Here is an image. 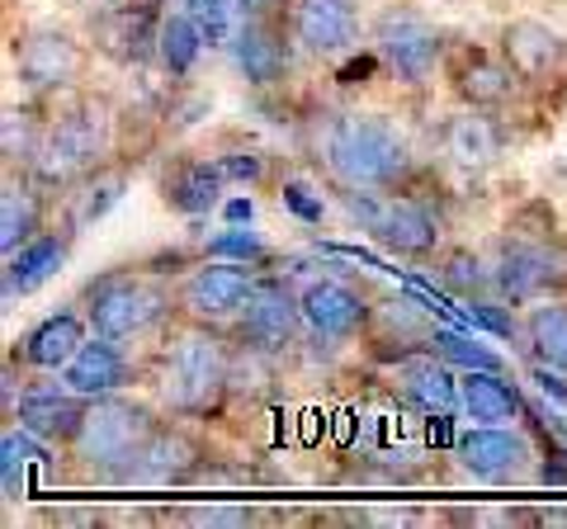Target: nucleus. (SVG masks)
Returning <instances> with one entry per match:
<instances>
[{
    "mask_svg": "<svg viewBox=\"0 0 567 529\" xmlns=\"http://www.w3.org/2000/svg\"><path fill=\"white\" fill-rule=\"evenodd\" d=\"M85 72H91V48L71 29L58 24H33L14 39V76L29 100H62L76 95Z\"/></svg>",
    "mask_w": 567,
    "mask_h": 529,
    "instance_id": "obj_9",
    "label": "nucleus"
},
{
    "mask_svg": "<svg viewBox=\"0 0 567 529\" xmlns=\"http://www.w3.org/2000/svg\"><path fill=\"white\" fill-rule=\"evenodd\" d=\"M162 416H166L162 407H152V402H142V397H123V393L91 397L76 439L66 445V458L95 483H123L137 449L162 426Z\"/></svg>",
    "mask_w": 567,
    "mask_h": 529,
    "instance_id": "obj_5",
    "label": "nucleus"
},
{
    "mask_svg": "<svg viewBox=\"0 0 567 529\" xmlns=\"http://www.w3.org/2000/svg\"><path fill=\"white\" fill-rule=\"evenodd\" d=\"M492 293L502 303L529 308L539 298H563L567 293V241L554 237H529V232H506L492 241Z\"/></svg>",
    "mask_w": 567,
    "mask_h": 529,
    "instance_id": "obj_6",
    "label": "nucleus"
},
{
    "mask_svg": "<svg viewBox=\"0 0 567 529\" xmlns=\"http://www.w3.org/2000/svg\"><path fill=\"white\" fill-rule=\"evenodd\" d=\"M204 48H208L204 29L194 24V14H189L185 6H181V10H166V14H162V33H156V62H162V72H166L171 81L189 76L194 66H199Z\"/></svg>",
    "mask_w": 567,
    "mask_h": 529,
    "instance_id": "obj_32",
    "label": "nucleus"
},
{
    "mask_svg": "<svg viewBox=\"0 0 567 529\" xmlns=\"http://www.w3.org/2000/svg\"><path fill=\"white\" fill-rule=\"evenodd\" d=\"M241 6V20H284L289 0H237Z\"/></svg>",
    "mask_w": 567,
    "mask_h": 529,
    "instance_id": "obj_39",
    "label": "nucleus"
},
{
    "mask_svg": "<svg viewBox=\"0 0 567 529\" xmlns=\"http://www.w3.org/2000/svg\"><path fill=\"white\" fill-rule=\"evenodd\" d=\"M393 393L402 402H412L416 412H431V416H445L458 407V378L450 374V364L435 355V350H412V355H398L393 369Z\"/></svg>",
    "mask_w": 567,
    "mask_h": 529,
    "instance_id": "obj_25",
    "label": "nucleus"
},
{
    "mask_svg": "<svg viewBox=\"0 0 567 529\" xmlns=\"http://www.w3.org/2000/svg\"><path fill=\"white\" fill-rule=\"evenodd\" d=\"M450 33L440 29L435 20H425L421 10L412 6H388L374 14V24H369V43H374V58L388 66V76L412 85H431L435 72H445L450 62Z\"/></svg>",
    "mask_w": 567,
    "mask_h": 529,
    "instance_id": "obj_7",
    "label": "nucleus"
},
{
    "mask_svg": "<svg viewBox=\"0 0 567 529\" xmlns=\"http://www.w3.org/2000/svg\"><path fill=\"white\" fill-rule=\"evenodd\" d=\"M185 10L194 14V24L204 29L208 48H227L233 43V33H237V24H241L237 0H185Z\"/></svg>",
    "mask_w": 567,
    "mask_h": 529,
    "instance_id": "obj_35",
    "label": "nucleus"
},
{
    "mask_svg": "<svg viewBox=\"0 0 567 529\" xmlns=\"http://www.w3.org/2000/svg\"><path fill=\"white\" fill-rule=\"evenodd\" d=\"M76 308L85 312L95 336L133 345L162 336L175 322V284L152 270H100L81 284Z\"/></svg>",
    "mask_w": 567,
    "mask_h": 529,
    "instance_id": "obj_4",
    "label": "nucleus"
},
{
    "mask_svg": "<svg viewBox=\"0 0 567 529\" xmlns=\"http://www.w3.org/2000/svg\"><path fill=\"white\" fill-rule=\"evenodd\" d=\"M312 166L341 194H393L416 180V152L383 114L327 110L308 128Z\"/></svg>",
    "mask_w": 567,
    "mask_h": 529,
    "instance_id": "obj_1",
    "label": "nucleus"
},
{
    "mask_svg": "<svg viewBox=\"0 0 567 529\" xmlns=\"http://www.w3.org/2000/svg\"><path fill=\"white\" fill-rule=\"evenodd\" d=\"M52 114L43 110V100L29 104H6V118H0V156H6V170H33L43 152Z\"/></svg>",
    "mask_w": 567,
    "mask_h": 529,
    "instance_id": "obj_31",
    "label": "nucleus"
},
{
    "mask_svg": "<svg viewBox=\"0 0 567 529\" xmlns=\"http://www.w3.org/2000/svg\"><path fill=\"white\" fill-rule=\"evenodd\" d=\"M346 204L354 208V218L369 227V237L402 260H431L440 251V241H445V218L435 214L431 199H421L412 189L346 194Z\"/></svg>",
    "mask_w": 567,
    "mask_h": 529,
    "instance_id": "obj_8",
    "label": "nucleus"
},
{
    "mask_svg": "<svg viewBox=\"0 0 567 529\" xmlns=\"http://www.w3.org/2000/svg\"><path fill=\"white\" fill-rule=\"evenodd\" d=\"M52 214H58V199L29 170H6V185H0V251L10 256L24 241L48 232Z\"/></svg>",
    "mask_w": 567,
    "mask_h": 529,
    "instance_id": "obj_24",
    "label": "nucleus"
},
{
    "mask_svg": "<svg viewBox=\"0 0 567 529\" xmlns=\"http://www.w3.org/2000/svg\"><path fill=\"white\" fill-rule=\"evenodd\" d=\"M162 0H104L91 39L104 58H114L123 66L152 62L156 58V33H162Z\"/></svg>",
    "mask_w": 567,
    "mask_h": 529,
    "instance_id": "obj_16",
    "label": "nucleus"
},
{
    "mask_svg": "<svg viewBox=\"0 0 567 529\" xmlns=\"http://www.w3.org/2000/svg\"><path fill=\"white\" fill-rule=\"evenodd\" d=\"M431 350L445 364H464V369H502V360L492 355V350H483V345H473V341H464V336H454V331H440L435 326V336H431Z\"/></svg>",
    "mask_w": 567,
    "mask_h": 529,
    "instance_id": "obj_36",
    "label": "nucleus"
},
{
    "mask_svg": "<svg viewBox=\"0 0 567 529\" xmlns=\"http://www.w3.org/2000/svg\"><path fill=\"white\" fill-rule=\"evenodd\" d=\"M85 407H91V397L71 393V387L58 378V383H24L20 387V402H14V416H20V431H29L33 439H43V445H71L85 421Z\"/></svg>",
    "mask_w": 567,
    "mask_h": 529,
    "instance_id": "obj_20",
    "label": "nucleus"
},
{
    "mask_svg": "<svg viewBox=\"0 0 567 529\" xmlns=\"http://www.w3.org/2000/svg\"><path fill=\"white\" fill-rule=\"evenodd\" d=\"M303 298L298 289H289L284 279H260L256 293L246 298L241 317L227 331H233V341L246 345V350H260V355H284V350H293L298 336H303Z\"/></svg>",
    "mask_w": 567,
    "mask_h": 529,
    "instance_id": "obj_11",
    "label": "nucleus"
},
{
    "mask_svg": "<svg viewBox=\"0 0 567 529\" xmlns=\"http://www.w3.org/2000/svg\"><path fill=\"white\" fill-rule=\"evenodd\" d=\"M458 407H464L473 426H511V421L525 416L520 387L502 369H464V378H458Z\"/></svg>",
    "mask_w": 567,
    "mask_h": 529,
    "instance_id": "obj_27",
    "label": "nucleus"
},
{
    "mask_svg": "<svg viewBox=\"0 0 567 529\" xmlns=\"http://www.w3.org/2000/svg\"><path fill=\"white\" fill-rule=\"evenodd\" d=\"M227 185H233V180H227V170H223L218 156H175V162H166L162 180H156V189H162V204L171 208V214H181V218L213 214V208L223 204Z\"/></svg>",
    "mask_w": 567,
    "mask_h": 529,
    "instance_id": "obj_22",
    "label": "nucleus"
},
{
    "mask_svg": "<svg viewBox=\"0 0 567 529\" xmlns=\"http://www.w3.org/2000/svg\"><path fill=\"white\" fill-rule=\"evenodd\" d=\"M284 29L298 43L303 58H341L360 43V6L354 0H289L284 10Z\"/></svg>",
    "mask_w": 567,
    "mask_h": 529,
    "instance_id": "obj_15",
    "label": "nucleus"
},
{
    "mask_svg": "<svg viewBox=\"0 0 567 529\" xmlns=\"http://www.w3.org/2000/svg\"><path fill=\"white\" fill-rule=\"evenodd\" d=\"M440 284H445L450 293L458 298H477L492 289V264L483 256L473 251H450L445 260H440Z\"/></svg>",
    "mask_w": 567,
    "mask_h": 529,
    "instance_id": "obj_34",
    "label": "nucleus"
},
{
    "mask_svg": "<svg viewBox=\"0 0 567 529\" xmlns=\"http://www.w3.org/2000/svg\"><path fill=\"white\" fill-rule=\"evenodd\" d=\"M114 147H118V110H114V100L76 91L62 110H52L43 152H39V162H33L29 175L52 194V199H62L71 185H81L85 175L110 166Z\"/></svg>",
    "mask_w": 567,
    "mask_h": 529,
    "instance_id": "obj_3",
    "label": "nucleus"
},
{
    "mask_svg": "<svg viewBox=\"0 0 567 529\" xmlns=\"http://www.w3.org/2000/svg\"><path fill=\"white\" fill-rule=\"evenodd\" d=\"M123 189H128V170H123L118 162H110V166H100L95 175H85L81 185H71L62 199H58V214H52V222L62 218V227L66 232H85L91 222H100L110 208L123 199Z\"/></svg>",
    "mask_w": 567,
    "mask_h": 529,
    "instance_id": "obj_28",
    "label": "nucleus"
},
{
    "mask_svg": "<svg viewBox=\"0 0 567 529\" xmlns=\"http://www.w3.org/2000/svg\"><path fill=\"white\" fill-rule=\"evenodd\" d=\"M502 58L516 66V76L525 91H548V85H563L567 81V39L544 24V20H511L502 24Z\"/></svg>",
    "mask_w": 567,
    "mask_h": 529,
    "instance_id": "obj_18",
    "label": "nucleus"
},
{
    "mask_svg": "<svg viewBox=\"0 0 567 529\" xmlns=\"http://www.w3.org/2000/svg\"><path fill=\"white\" fill-rule=\"evenodd\" d=\"M58 378L81 397H104V393H123V387H133L142 378V364L128 355V345L123 341L95 336L91 331V341L76 350V360H71Z\"/></svg>",
    "mask_w": 567,
    "mask_h": 529,
    "instance_id": "obj_23",
    "label": "nucleus"
},
{
    "mask_svg": "<svg viewBox=\"0 0 567 529\" xmlns=\"http://www.w3.org/2000/svg\"><path fill=\"white\" fill-rule=\"evenodd\" d=\"M520 336L544 369L567 374V298H539L520 317Z\"/></svg>",
    "mask_w": 567,
    "mask_h": 529,
    "instance_id": "obj_30",
    "label": "nucleus"
},
{
    "mask_svg": "<svg viewBox=\"0 0 567 529\" xmlns=\"http://www.w3.org/2000/svg\"><path fill=\"white\" fill-rule=\"evenodd\" d=\"M204 445L199 435H194L181 416H162V426H156L147 435V445L137 449L128 478H123V487H185L199 478L204 468Z\"/></svg>",
    "mask_w": 567,
    "mask_h": 529,
    "instance_id": "obj_13",
    "label": "nucleus"
},
{
    "mask_svg": "<svg viewBox=\"0 0 567 529\" xmlns=\"http://www.w3.org/2000/svg\"><path fill=\"white\" fill-rule=\"evenodd\" d=\"M458 464H464L477 483L516 487L535 473V445L520 426H473L458 439Z\"/></svg>",
    "mask_w": 567,
    "mask_h": 529,
    "instance_id": "obj_17",
    "label": "nucleus"
},
{
    "mask_svg": "<svg viewBox=\"0 0 567 529\" xmlns=\"http://www.w3.org/2000/svg\"><path fill=\"white\" fill-rule=\"evenodd\" d=\"M435 322L431 312L416 308L412 298H379L374 303V322H369V345H383L388 355H412V350H431Z\"/></svg>",
    "mask_w": 567,
    "mask_h": 529,
    "instance_id": "obj_29",
    "label": "nucleus"
},
{
    "mask_svg": "<svg viewBox=\"0 0 567 529\" xmlns=\"http://www.w3.org/2000/svg\"><path fill=\"white\" fill-rule=\"evenodd\" d=\"M445 81L450 91L468 104V110H483V114H502L511 100L520 95V76L516 66L502 58V48H450V62H445Z\"/></svg>",
    "mask_w": 567,
    "mask_h": 529,
    "instance_id": "obj_14",
    "label": "nucleus"
},
{
    "mask_svg": "<svg viewBox=\"0 0 567 529\" xmlns=\"http://www.w3.org/2000/svg\"><path fill=\"white\" fill-rule=\"evenodd\" d=\"M71 241H76V232H66L62 222H52L48 232L24 241L20 251H10L6 256V298H29L33 289H43L48 279L66 264Z\"/></svg>",
    "mask_w": 567,
    "mask_h": 529,
    "instance_id": "obj_26",
    "label": "nucleus"
},
{
    "mask_svg": "<svg viewBox=\"0 0 567 529\" xmlns=\"http://www.w3.org/2000/svg\"><path fill=\"white\" fill-rule=\"evenodd\" d=\"M223 170H227V180H260V170H265V156L260 152H237V156H218Z\"/></svg>",
    "mask_w": 567,
    "mask_h": 529,
    "instance_id": "obj_38",
    "label": "nucleus"
},
{
    "mask_svg": "<svg viewBox=\"0 0 567 529\" xmlns=\"http://www.w3.org/2000/svg\"><path fill=\"white\" fill-rule=\"evenodd\" d=\"M440 143H445V156L454 166L464 170H487L492 156H496V133H492V118L483 110H468L445 123V133H440Z\"/></svg>",
    "mask_w": 567,
    "mask_h": 529,
    "instance_id": "obj_33",
    "label": "nucleus"
},
{
    "mask_svg": "<svg viewBox=\"0 0 567 529\" xmlns=\"http://www.w3.org/2000/svg\"><path fill=\"white\" fill-rule=\"evenodd\" d=\"M303 322L317 341L327 345H350V341H364L369 336V322H374V298H369L360 284L350 279H336V274H322V279H308L303 289Z\"/></svg>",
    "mask_w": 567,
    "mask_h": 529,
    "instance_id": "obj_12",
    "label": "nucleus"
},
{
    "mask_svg": "<svg viewBox=\"0 0 567 529\" xmlns=\"http://www.w3.org/2000/svg\"><path fill=\"white\" fill-rule=\"evenodd\" d=\"M233 369H237L233 331L181 322L175 336H166L152 369L156 407L181 421H213L233 397Z\"/></svg>",
    "mask_w": 567,
    "mask_h": 529,
    "instance_id": "obj_2",
    "label": "nucleus"
},
{
    "mask_svg": "<svg viewBox=\"0 0 567 529\" xmlns=\"http://www.w3.org/2000/svg\"><path fill=\"white\" fill-rule=\"evenodd\" d=\"M227 52H233V66L241 72L246 85H256V91H275V85H284L289 72H293L298 43L289 39L284 20H241L237 33H233V43H227Z\"/></svg>",
    "mask_w": 567,
    "mask_h": 529,
    "instance_id": "obj_19",
    "label": "nucleus"
},
{
    "mask_svg": "<svg viewBox=\"0 0 567 529\" xmlns=\"http://www.w3.org/2000/svg\"><path fill=\"white\" fill-rule=\"evenodd\" d=\"M85 341H91V322H85V312L71 303V308L48 312L39 326H29L24 336L14 341L10 360L20 369H29V374H62Z\"/></svg>",
    "mask_w": 567,
    "mask_h": 529,
    "instance_id": "obj_21",
    "label": "nucleus"
},
{
    "mask_svg": "<svg viewBox=\"0 0 567 529\" xmlns=\"http://www.w3.org/2000/svg\"><path fill=\"white\" fill-rule=\"evenodd\" d=\"M204 256H223V260H246V264H260L270 260V246H265L256 232H241V227H227L213 241H204Z\"/></svg>",
    "mask_w": 567,
    "mask_h": 529,
    "instance_id": "obj_37",
    "label": "nucleus"
},
{
    "mask_svg": "<svg viewBox=\"0 0 567 529\" xmlns=\"http://www.w3.org/2000/svg\"><path fill=\"white\" fill-rule=\"evenodd\" d=\"M260 274L246 260H223V256H204L199 264L175 279V322H199V326H233L246 298L256 293Z\"/></svg>",
    "mask_w": 567,
    "mask_h": 529,
    "instance_id": "obj_10",
    "label": "nucleus"
}]
</instances>
